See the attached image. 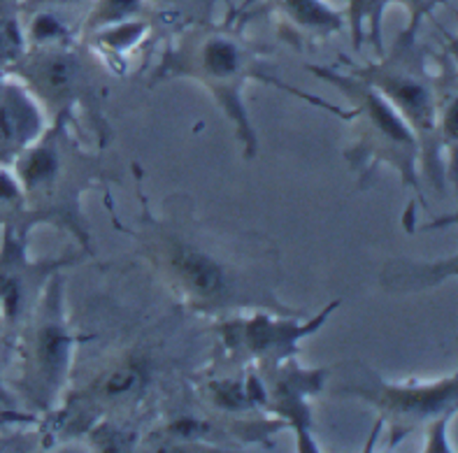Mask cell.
<instances>
[{"instance_id":"1","label":"cell","mask_w":458,"mask_h":453,"mask_svg":"<svg viewBox=\"0 0 458 453\" xmlns=\"http://www.w3.org/2000/svg\"><path fill=\"white\" fill-rule=\"evenodd\" d=\"M142 238L173 289L196 307L226 309L261 300L256 284L247 281L242 256L228 249V242L215 238L198 221H161L147 216Z\"/></svg>"},{"instance_id":"2","label":"cell","mask_w":458,"mask_h":453,"mask_svg":"<svg viewBox=\"0 0 458 453\" xmlns=\"http://www.w3.org/2000/svg\"><path fill=\"white\" fill-rule=\"evenodd\" d=\"M170 70L174 75H191L200 80L209 91L215 93L224 110L231 114V119L238 122L242 130V139L250 147H254V135H251L250 119L242 107V87L250 77H259L266 81H277L266 75L259 63L256 54L251 52L247 42L235 33L226 30H208V33H196L189 38V42L180 45L170 56Z\"/></svg>"},{"instance_id":"3","label":"cell","mask_w":458,"mask_h":453,"mask_svg":"<svg viewBox=\"0 0 458 453\" xmlns=\"http://www.w3.org/2000/svg\"><path fill=\"white\" fill-rule=\"evenodd\" d=\"M19 180L23 197L42 207V216L77 223V197L84 191L81 181L91 180L89 163L64 133V123L49 130L40 145L26 147L19 154Z\"/></svg>"},{"instance_id":"4","label":"cell","mask_w":458,"mask_h":453,"mask_svg":"<svg viewBox=\"0 0 458 453\" xmlns=\"http://www.w3.org/2000/svg\"><path fill=\"white\" fill-rule=\"evenodd\" d=\"M321 77L335 81L337 87L356 103V112L366 123V145L377 158H386L398 165L407 184H417L414 161H417V135L410 130L407 122L379 96L368 81L359 77H337L328 70H317Z\"/></svg>"},{"instance_id":"5","label":"cell","mask_w":458,"mask_h":453,"mask_svg":"<svg viewBox=\"0 0 458 453\" xmlns=\"http://www.w3.org/2000/svg\"><path fill=\"white\" fill-rule=\"evenodd\" d=\"M356 77L368 81L419 133H436V93L424 70L391 61L360 70Z\"/></svg>"},{"instance_id":"6","label":"cell","mask_w":458,"mask_h":453,"mask_svg":"<svg viewBox=\"0 0 458 453\" xmlns=\"http://www.w3.org/2000/svg\"><path fill=\"white\" fill-rule=\"evenodd\" d=\"M58 284H54L52 296H49V312L45 314V319L35 328L33 337H30V377H33L35 390L42 398V402L54 398L58 386L64 383L65 370H68L70 348H72V337H70L68 328L61 321V312H58Z\"/></svg>"},{"instance_id":"7","label":"cell","mask_w":458,"mask_h":453,"mask_svg":"<svg viewBox=\"0 0 458 453\" xmlns=\"http://www.w3.org/2000/svg\"><path fill=\"white\" fill-rule=\"evenodd\" d=\"M23 75L47 103L58 107L84 98L91 88V75L84 61L65 49H47L30 56L23 65Z\"/></svg>"},{"instance_id":"8","label":"cell","mask_w":458,"mask_h":453,"mask_svg":"<svg viewBox=\"0 0 458 453\" xmlns=\"http://www.w3.org/2000/svg\"><path fill=\"white\" fill-rule=\"evenodd\" d=\"M42 116L19 87H0V161L21 154L38 138Z\"/></svg>"},{"instance_id":"9","label":"cell","mask_w":458,"mask_h":453,"mask_svg":"<svg viewBox=\"0 0 458 453\" xmlns=\"http://www.w3.org/2000/svg\"><path fill=\"white\" fill-rule=\"evenodd\" d=\"M270 3L286 21L308 35H331L343 29L340 12L333 10L326 0H270Z\"/></svg>"},{"instance_id":"10","label":"cell","mask_w":458,"mask_h":453,"mask_svg":"<svg viewBox=\"0 0 458 453\" xmlns=\"http://www.w3.org/2000/svg\"><path fill=\"white\" fill-rule=\"evenodd\" d=\"M389 3L391 0H349L347 21L356 46H360L363 42L366 29L370 30L372 40L377 42V49L382 46V17Z\"/></svg>"},{"instance_id":"11","label":"cell","mask_w":458,"mask_h":453,"mask_svg":"<svg viewBox=\"0 0 458 453\" xmlns=\"http://www.w3.org/2000/svg\"><path fill=\"white\" fill-rule=\"evenodd\" d=\"M142 383H145L142 367L133 365V363H126V365L114 367V370L105 374L98 386V398L103 402H107V405L131 400L142 389Z\"/></svg>"},{"instance_id":"12","label":"cell","mask_w":458,"mask_h":453,"mask_svg":"<svg viewBox=\"0 0 458 453\" xmlns=\"http://www.w3.org/2000/svg\"><path fill=\"white\" fill-rule=\"evenodd\" d=\"M145 0H93V10L87 19V29L100 30L114 23L138 17Z\"/></svg>"},{"instance_id":"13","label":"cell","mask_w":458,"mask_h":453,"mask_svg":"<svg viewBox=\"0 0 458 453\" xmlns=\"http://www.w3.org/2000/svg\"><path fill=\"white\" fill-rule=\"evenodd\" d=\"M23 54V33L17 14L0 10V63L14 61Z\"/></svg>"},{"instance_id":"14","label":"cell","mask_w":458,"mask_h":453,"mask_svg":"<svg viewBox=\"0 0 458 453\" xmlns=\"http://www.w3.org/2000/svg\"><path fill=\"white\" fill-rule=\"evenodd\" d=\"M401 3L407 7L410 17H412V26H410V30H414L419 26V21H421L424 17H428L430 12L436 10L437 5H442L445 0H401Z\"/></svg>"},{"instance_id":"15","label":"cell","mask_w":458,"mask_h":453,"mask_svg":"<svg viewBox=\"0 0 458 453\" xmlns=\"http://www.w3.org/2000/svg\"><path fill=\"white\" fill-rule=\"evenodd\" d=\"M38 3L49 7H64V5H77L80 0H38Z\"/></svg>"}]
</instances>
